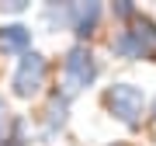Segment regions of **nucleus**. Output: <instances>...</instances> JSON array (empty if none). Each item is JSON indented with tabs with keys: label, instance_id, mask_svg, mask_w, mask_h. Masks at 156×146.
Wrapping results in <instances>:
<instances>
[{
	"label": "nucleus",
	"instance_id": "obj_8",
	"mask_svg": "<svg viewBox=\"0 0 156 146\" xmlns=\"http://www.w3.org/2000/svg\"><path fill=\"white\" fill-rule=\"evenodd\" d=\"M115 14H122V17H128V14H132V4H118V7H115Z\"/></svg>",
	"mask_w": 156,
	"mask_h": 146
},
{
	"label": "nucleus",
	"instance_id": "obj_6",
	"mask_svg": "<svg viewBox=\"0 0 156 146\" xmlns=\"http://www.w3.org/2000/svg\"><path fill=\"white\" fill-rule=\"evenodd\" d=\"M31 45V28L24 24H4L0 28V49L4 52H24Z\"/></svg>",
	"mask_w": 156,
	"mask_h": 146
},
{
	"label": "nucleus",
	"instance_id": "obj_2",
	"mask_svg": "<svg viewBox=\"0 0 156 146\" xmlns=\"http://www.w3.org/2000/svg\"><path fill=\"white\" fill-rule=\"evenodd\" d=\"M108 108L115 111V118H122L125 125H139L142 108H146V94L132 84H115L108 90Z\"/></svg>",
	"mask_w": 156,
	"mask_h": 146
},
{
	"label": "nucleus",
	"instance_id": "obj_1",
	"mask_svg": "<svg viewBox=\"0 0 156 146\" xmlns=\"http://www.w3.org/2000/svg\"><path fill=\"white\" fill-rule=\"evenodd\" d=\"M97 73H101V66H97V59L90 56V52L83 49V45H76V49H69V56H66V66H62V87H66V94L62 97H73V94H80L83 87H90L97 80Z\"/></svg>",
	"mask_w": 156,
	"mask_h": 146
},
{
	"label": "nucleus",
	"instance_id": "obj_3",
	"mask_svg": "<svg viewBox=\"0 0 156 146\" xmlns=\"http://www.w3.org/2000/svg\"><path fill=\"white\" fill-rule=\"evenodd\" d=\"M153 49H156V28L153 24H139L135 31H122L111 42V52H118V56H125V59H142V56H149Z\"/></svg>",
	"mask_w": 156,
	"mask_h": 146
},
{
	"label": "nucleus",
	"instance_id": "obj_7",
	"mask_svg": "<svg viewBox=\"0 0 156 146\" xmlns=\"http://www.w3.org/2000/svg\"><path fill=\"white\" fill-rule=\"evenodd\" d=\"M7 139V108H4V101H0V143Z\"/></svg>",
	"mask_w": 156,
	"mask_h": 146
},
{
	"label": "nucleus",
	"instance_id": "obj_4",
	"mask_svg": "<svg viewBox=\"0 0 156 146\" xmlns=\"http://www.w3.org/2000/svg\"><path fill=\"white\" fill-rule=\"evenodd\" d=\"M42 80H45V59L38 52H24V59L17 63V73H14V94L31 97L42 87Z\"/></svg>",
	"mask_w": 156,
	"mask_h": 146
},
{
	"label": "nucleus",
	"instance_id": "obj_5",
	"mask_svg": "<svg viewBox=\"0 0 156 146\" xmlns=\"http://www.w3.org/2000/svg\"><path fill=\"white\" fill-rule=\"evenodd\" d=\"M101 21V4H73L69 7V28L76 35H90Z\"/></svg>",
	"mask_w": 156,
	"mask_h": 146
}]
</instances>
